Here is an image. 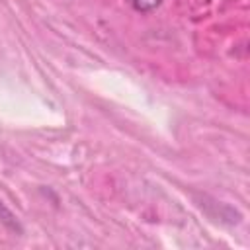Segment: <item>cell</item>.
Returning <instances> with one entry per match:
<instances>
[{"label": "cell", "instance_id": "6da1fadb", "mask_svg": "<svg viewBox=\"0 0 250 250\" xmlns=\"http://www.w3.org/2000/svg\"><path fill=\"white\" fill-rule=\"evenodd\" d=\"M0 223L4 225V227H8L10 230H16V232H21V227H20V223H18V219H16V215L0 201Z\"/></svg>", "mask_w": 250, "mask_h": 250}, {"label": "cell", "instance_id": "7a4b0ae2", "mask_svg": "<svg viewBox=\"0 0 250 250\" xmlns=\"http://www.w3.org/2000/svg\"><path fill=\"white\" fill-rule=\"evenodd\" d=\"M129 2H131V6H133L137 12H141V14H150V12H154V10L160 6L162 0H129Z\"/></svg>", "mask_w": 250, "mask_h": 250}]
</instances>
